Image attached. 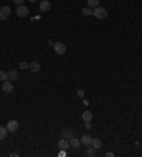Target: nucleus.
Segmentation results:
<instances>
[{
    "mask_svg": "<svg viewBox=\"0 0 142 157\" xmlns=\"http://www.w3.org/2000/svg\"><path fill=\"white\" fill-rule=\"evenodd\" d=\"M93 16L97 17V19H99V20H102V19H107V16H108V11L105 10L104 7L97 6V7L93 10Z\"/></svg>",
    "mask_w": 142,
    "mask_h": 157,
    "instance_id": "f257e3e1",
    "label": "nucleus"
},
{
    "mask_svg": "<svg viewBox=\"0 0 142 157\" xmlns=\"http://www.w3.org/2000/svg\"><path fill=\"white\" fill-rule=\"evenodd\" d=\"M11 14V9L9 6H3L0 7V20H7Z\"/></svg>",
    "mask_w": 142,
    "mask_h": 157,
    "instance_id": "f03ea898",
    "label": "nucleus"
},
{
    "mask_svg": "<svg viewBox=\"0 0 142 157\" xmlns=\"http://www.w3.org/2000/svg\"><path fill=\"white\" fill-rule=\"evenodd\" d=\"M28 7L26 4H22V6H17V9H16V14L19 17H26L28 16Z\"/></svg>",
    "mask_w": 142,
    "mask_h": 157,
    "instance_id": "7ed1b4c3",
    "label": "nucleus"
},
{
    "mask_svg": "<svg viewBox=\"0 0 142 157\" xmlns=\"http://www.w3.org/2000/svg\"><path fill=\"white\" fill-rule=\"evenodd\" d=\"M54 51H55V54H58V55H63V54H66V44L64 43H54Z\"/></svg>",
    "mask_w": 142,
    "mask_h": 157,
    "instance_id": "20e7f679",
    "label": "nucleus"
},
{
    "mask_svg": "<svg viewBox=\"0 0 142 157\" xmlns=\"http://www.w3.org/2000/svg\"><path fill=\"white\" fill-rule=\"evenodd\" d=\"M6 127H7L9 132L14 133V132L19 129V122H17V120H9V122H7V125H6Z\"/></svg>",
    "mask_w": 142,
    "mask_h": 157,
    "instance_id": "39448f33",
    "label": "nucleus"
},
{
    "mask_svg": "<svg viewBox=\"0 0 142 157\" xmlns=\"http://www.w3.org/2000/svg\"><path fill=\"white\" fill-rule=\"evenodd\" d=\"M1 91L3 92H6V93H10V92H13V84H11V81H4L3 82V85H1Z\"/></svg>",
    "mask_w": 142,
    "mask_h": 157,
    "instance_id": "423d86ee",
    "label": "nucleus"
},
{
    "mask_svg": "<svg viewBox=\"0 0 142 157\" xmlns=\"http://www.w3.org/2000/svg\"><path fill=\"white\" fill-rule=\"evenodd\" d=\"M38 7H40V10L41 11H49L50 9H51V3H50L49 0H41L40 4H38Z\"/></svg>",
    "mask_w": 142,
    "mask_h": 157,
    "instance_id": "0eeeda50",
    "label": "nucleus"
},
{
    "mask_svg": "<svg viewBox=\"0 0 142 157\" xmlns=\"http://www.w3.org/2000/svg\"><path fill=\"white\" fill-rule=\"evenodd\" d=\"M81 140V143L84 144V146H91V141H93V137L90 135H82V137L80 139Z\"/></svg>",
    "mask_w": 142,
    "mask_h": 157,
    "instance_id": "6e6552de",
    "label": "nucleus"
},
{
    "mask_svg": "<svg viewBox=\"0 0 142 157\" xmlns=\"http://www.w3.org/2000/svg\"><path fill=\"white\" fill-rule=\"evenodd\" d=\"M81 118H82V120L84 122H91L93 120V118H94V115L90 112V110H84L82 112V115H81Z\"/></svg>",
    "mask_w": 142,
    "mask_h": 157,
    "instance_id": "1a4fd4ad",
    "label": "nucleus"
},
{
    "mask_svg": "<svg viewBox=\"0 0 142 157\" xmlns=\"http://www.w3.org/2000/svg\"><path fill=\"white\" fill-rule=\"evenodd\" d=\"M58 147H60L61 150H67L68 147H70V140H67V139H61L58 141Z\"/></svg>",
    "mask_w": 142,
    "mask_h": 157,
    "instance_id": "9d476101",
    "label": "nucleus"
},
{
    "mask_svg": "<svg viewBox=\"0 0 142 157\" xmlns=\"http://www.w3.org/2000/svg\"><path fill=\"white\" fill-rule=\"evenodd\" d=\"M28 70L31 71V72H38L40 71V64H38L37 61H33V62H30V65H28Z\"/></svg>",
    "mask_w": 142,
    "mask_h": 157,
    "instance_id": "9b49d317",
    "label": "nucleus"
},
{
    "mask_svg": "<svg viewBox=\"0 0 142 157\" xmlns=\"http://www.w3.org/2000/svg\"><path fill=\"white\" fill-rule=\"evenodd\" d=\"M80 144H81V140H80V139H75V137H71V139H70V146L71 147L78 149V147H80Z\"/></svg>",
    "mask_w": 142,
    "mask_h": 157,
    "instance_id": "f8f14e48",
    "label": "nucleus"
},
{
    "mask_svg": "<svg viewBox=\"0 0 142 157\" xmlns=\"http://www.w3.org/2000/svg\"><path fill=\"white\" fill-rule=\"evenodd\" d=\"M91 146L94 147V149H101L102 147V141H101V139H93V141H91Z\"/></svg>",
    "mask_w": 142,
    "mask_h": 157,
    "instance_id": "ddd939ff",
    "label": "nucleus"
},
{
    "mask_svg": "<svg viewBox=\"0 0 142 157\" xmlns=\"http://www.w3.org/2000/svg\"><path fill=\"white\" fill-rule=\"evenodd\" d=\"M7 75H9V81H16L17 79V71L10 70L9 72H7Z\"/></svg>",
    "mask_w": 142,
    "mask_h": 157,
    "instance_id": "4468645a",
    "label": "nucleus"
},
{
    "mask_svg": "<svg viewBox=\"0 0 142 157\" xmlns=\"http://www.w3.org/2000/svg\"><path fill=\"white\" fill-rule=\"evenodd\" d=\"M7 133H9V130H7V127H3V126H0V140H3V139H6V136H7Z\"/></svg>",
    "mask_w": 142,
    "mask_h": 157,
    "instance_id": "2eb2a0df",
    "label": "nucleus"
},
{
    "mask_svg": "<svg viewBox=\"0 0 142 157\" xmlns=\"http://www.w3.org/2000/svg\"><path fill=\"white\" fill-rule=\"evenodd\" d=\"M71 135H72V130L71 129H64L63 130V137L67 139V140H70L71 139Z\"/></svg>",
    "mask_w": 142,
    "mask_h": 157,
    "instance_id": "dca6fc26",
    "label": "nucleus"
},
{
    "mask_svg": "<svg viewBox=\"0 0 142 157\" xmlns=\"http://www.w3.org/2000/svg\"><path fill=\"white\" fill-rule=\"evenodd\" d=\"M87 3H88V7L95 9L97 6H99V0H87Z\"/></svg>",
    "mask_w": 142,
    "mask_h": 157,
    "instance_id": "f3484780",
    "label": "nucleus"
},
{
    "mask_svg": "<svg viewBox=\"0 0 142 157\" xmlns=\"http://www.w3.org/2000/svg\"><path fill=\"white\" fill-rule=\"evenodd\" d=\"M93 10L94 9H91V7H84L81 11H82L84 16H93Z\"/></svg>",
    "mask_w": 142,
    "mask_h": 157,
    "instance_id": "a211bd4d",
    "label": "nucleus"
},
{
    "mask_svg": "<svg viewBox=\"0 0 142 157\" xmlns=\"http://www.w3.org/2000/svg\"><path fill=\"white\" fill-rule=\"evenodd\" d=\"M85 154H87V156H95V154H97V149H94L93 146L88 147L87 152H85Z\"/></svg>",
    "mask_w": 142,
    "mask_h": 157,
    "instance_id": "6ab92c4d",
    "label": "nucleus"
},
{
    "mask_svg": "<svg viewBox=\"0 0 142 157\" xmlns=\"http://www.w3.org/2000/svg\"><path fill=\"white\" fill-rule=\"evenodd\" d=\"M9 79V75H7V72H4V71H0V81L4 82Z\"/></svg>",
    "mask_w": 142,
    "mask_h": 157,
    "instance_id": "aec40b11",
    "label": "nucleus"
},
{
    "mask_svg": "<svg viewBox=\"0 0 142 157\" xmlns=\"http://www.w3.org/2000/svg\"><path fill=\"white\" fill-rule=\"evenodd\" d=\"M28 62H26V61H22V62H20V68H22V70H28Z\"/></svg>",
    "mask_w": 142,
    "mask_h": 157,
    "instance_id": "412c9836",
    "label": "nucleus"
},
{
    "mask_svg": "<svg viewBox=\"0 0 142 157\" xmlns=\"http://www.w3.org/2000/svg\"><path fill=\"white\" fill-rule=\"evenodd\" d=\"M13 1H14V4H17V6L24 4V0H13Z\"/></svg>",
    "mask_w": 142,
    "mask_h": 157,
    "instance_id": "4be33fe9",
    "label": "nucleus"
},
{
    "mask_svg": "<svg viewBox=\"0 0 142 157\" xmlns=\"http://www.w3.org/2000/svg\"><path fill=\"white\" fill-rule=\"evenodd\" d=\"M77 95H78V98H84V91H82V89H78V91H77Z\"/></svg>",
    "mask_w": 142,
    "mask_h": 157,
    "instance_id": "5701e85b",
    "label": "nucleus"
},
{
    "mask_svg": "<svg viewBox=\"0 0 142 157\" xmlns=\"http://www.w3.org/2000/svg\"><path fill=\"white\" fill-rule=\"evenodd\" d=\"M85 129H91V122H85Z\"/></svg>",
    "mask_w": 142,
    "mask_h": 157,
    "instance_id": "b1692460",
    "label": "nucleus"
},
{
    "mask_svg": "<svg viewBox=\"0 0 142 157\" xmlns=\"http://www.w3.org/2000/svg\"><path fill=\"white\" fill-rule=\"evenodd\" d=\"M47 44H49V45H51V47H54V41H53V40H49V41H47Z\"/></svg>",
    "mask_w": 142,
    "mask_h": 157,
    "instance_id": "393cba45",
    "label": "nucleus"
},
{
    "mask_svg": "<svg viewBox=\"0 0 142 157\" xmlns=\"http://www.w3.org/2000/svg\"><path fill=\"white\" fill-rule=\"evenodd\" d=\"M105 156H107V157H114V153L108 152V153H105Z\"/></svg>",
    "mask_w": 142,
    "mask_h": 157,
    "instance_id": "a878e982",
    "label": "nucleus"
},
{
    "mask_svg": "<svg viewBox=\"0 0 142 157\" xmlns=\"http://www.w3.org/2000/svg\"><path fill=\"white\" fill-rule=\"evenodd\" d=\"M58 156H66V152H64V150H61V152L58 153Z\"/></svg>",
    "mask_w": 142,
    "mask_h": 157,
    "instance_id": "bb28decb",
    "label": "nucleus"
},
{
    "mask_svg": "<svg viewBox=\"0 0 142 157\" xmlns=\"http://www.w3.org/2000/svg\"><path fill=\"white\" fill-rule=\"evenodd\" d=\"M28 1H30V3H36V0H28Z\"/></svg>",
    "mask_w": 142,
    "mask_h": 157,
    "instance_id": "cd10ccee",
    "label": "nucleus"
}]
</instances>
